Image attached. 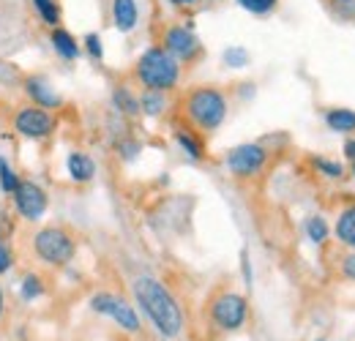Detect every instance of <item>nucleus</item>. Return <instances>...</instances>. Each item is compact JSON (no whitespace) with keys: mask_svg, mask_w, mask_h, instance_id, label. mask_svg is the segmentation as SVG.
Instances as JSON below:
<instances>
[{"mask_svg":"<svg viewBox=\"0 0 355 341\" xmlns=\"http://www.w3.org/2000/svg\"><path fill=\"white\" fill-rule=\"evenodd\" d=\"M90 308L96 311V314H104V317H110L115 325H121L126 333H139V317H137V311H134V306H129L123 298H118V295H112V292H96L93 298H90Z\"/></svg>","mask_w":355,"mask_h":341,"instance_id":"6","label":"nucleus"},{"mask_svg":"<svg viewBox=\"0 0 355 341\" xmlns=\"http://www.w3.org/2000/svg\"><path fill=\"white\" fill-rule=\"evenodd\" d=\"M164 49L175 58V60H191L200 55V42L189 28L173 25L164 30Z\"/></svg>","mask_w":355,"mask_h":341,"instance_id":"10","label":"nucleus"},{"mask_svg":"<svg viewBox=\"0 0 355 341\" xmlns=\"http://www.w3.org/2000/svg\"><path fill=\"white\" fill-rule=\"evenodd\" d=\"M19 295H22V300H28V303L39 300L44 295V279L39 273H25L22 276V284H19Z\"/></svg>","mask_w":355,"mask_h":341,"instance_id":"20","label":"nucleus"},{"mask_svg":"<svg viewBox=\"0 0 355 341\" xmlns=\"http://www.w3.org/2000/svg\"><path fill=\"white\" fill-rule=\"evenodd\" d=\"M25 93L36 107H44V110H58L63 104V98L55 93V87L42 77H28L25 80Z\"/></svg>","mask_w":355,"mask_h":341,"instance_id":"11","label":"nucleus"},{"mask_svg":"<svg viewBox=\"0 0 355 341\" xmlns=\"http://www.w3.org/2000/svg\"><path fill=\"white\" fill-rule=\"evenodd\" d=\"M11 197H14L17 213L22 216L25 221H39L46 213V205H49L46 191L39 183H33V180H19V186L14 189Z\"/></svg>","mask_w":355,"mask_h":341,"instance_id":"8","label":"nucleus"},{"mask_svg":"<svg viewBox=\"0 0 355 341\" xmlns=\"http://www.w3.org/2000/svg\"><path fill=\"white\" fill-rule=\"evenodd\" d=\"M33 252L42 262L52 265V268H60V265H69L74 259L77 243L63 227H44L33 238Z\"/></svg>","mask_w":355,"mask_h":341,"instance_id":"4","label":"nucleus"},{"mask_svg":"<svg viewBox=\"0 0 355 341\" xmlns=\"http://www.w3.org/2000/svg\"><path fill=\"white\" fill-rule=\"evenodd\" d=\"M66 170H69L74 183H90L93 175H96V164H93V159H90L88 153L74 150V153H69V159H66Z\"/></svg>","mask_w":355,"mask_h":341,"instance_id":"14","label":"nucleus"},{"mask_svg":"<svg viewBox=\"0 0 355 341\" xmlns=\"http://www.w3.org/2000/svg\"><path fill=\"white\" fill-rule=\"evenodd\" d=\"M175 142L180 145V150H183L189 159H194V161H202V159H205V145H202V139H200L194 131H189V128H175Z\"/></svg>","mask_w":355,"mask_h":341,"instance_id":"15","label":"nucleus"},{"mask_svg":"<svg viewBox=\"0 0 355 341\" xmlns=\"http://www.w3.org/2000/svg\"><path fill=\"white\" fill-rule=\"evenodd\" d=\"M241 270H243V279H246V284L252 287V262H249V252H246V249L241 252Z\"/></svg>","mask_w":355,"mask_h":341,"instance_id":"30","label":"nucleus"},{"mask_svg":"<svg viewBox=\"0 0 355 341\" xmlns=\"http://www.w3.org/2000/svg\"><path fill=\"white\" fill-rule=\"evenodd\" d=\"M325 123L331 131H339V134H350L355 131V112L353 110H331L325 115Z\"/></svg>","mask_w":355,"mask_h":341,"instance_id":"19","label":"nucleus"},{"mask_svg":"<svg viewBox=\"0 0 355 341\" xmlns=\"http://www.w3.org/2000/svg\"><path fill=\"white\" fill-rule=\"evenodd\" d=\"M227 170L232 172L235 177H254L266 170L268 164V150L260 142H246V145H238L227 153Z\"/></svg>","mask_w":355,"mask_h":341,"instance_id":"7","label":"nucleus"},{"mask_svg":"<svg viewBox=\"0 0 355 341\" xmlns=\"http://www.w3.org/2000/svg\"><path fill=\"white\" fill-rule=\"evenodd\" d=\"M336 238L339 243L355 249V205H350L347 211L339 213V221H336Z\"/></svg>","mask_w":355,"mask_h":341,"instance_id":"16","label":"nucleus"},{"mask_svg":"<svg viewBox=\"0 0 355 341\" xmlns=\"http://www.w3.org/2000/svg\"><path fill=\"white\" fill-rule=\"evenodd\" d=\"M175 6H191V3H197V0H173Z\"/></svg>","mask_w":355,"mask_h":341,"instance_id":"33","label":"nucleus"},{"mask_svg":"<svg viewBox=\"0 0 355 341\" xmlns=\"http://www.w3.org/2000/svg\"><path fill=\"white\" fill-rule=\"evenodd\" d=\"M11 265H14V254H11V252L3 246V241H0V276H3V273H8V270H11Z\"/></svg>","mask_w":355,"mask_h":341,"instance_id":"29","label":"nucleus"},{"mask_svg":"<svg viewBox=\"0 0 355 341\" xmlns=\"http://www.w3.org/2000/svg\"><path fill=\"white\" fill-rule=\"evenodd\" d=\"M342 273L355 281V254H347L345 259H342Z\"/></svg>","mask_w":355,"mask_h":341,"instance_id":"31","label":"nucleus"},{"mask_svg":"<svg viewBox=\"0 0 355 341\" xmlns=\"http://www.w3.org/2000/svg\"><path fill=\"white\" fill-rule=\"evenodd\" d=\"M112 22L121 33H132L139 22L137 0H112Z\"/></svg>","mask_w":355,"mask_h":341,"instance_id":"12","label":"nucleus"},{"mask_svg":"<svg viewBox=\"0 0 355 341\" xmlns=\"http://www.w3.org/2000/svg\"><path fill=\"white\" fill-rule=\"evenodd\" d=\"M85 49L93 60H101L104 58V46H101V36L98 33H88L85 36Z\"/></svg>","mask_w":355,"mask_h":341,"instance_id":"28","label":"nucleus"},{"mask_svg":"<svg viewBox=\"0 0 355 341\" xmlns=\"http://www.w3.org/2000/svg\"><path fill=\"white\" fill-rule=\"evenodd\" d=\"M183 112H186L189 123H194L200 131H216L227 121L230 104H227V96L219 87L200 85L186 96Z\"/></svg>","mask_w":355,"mask_h":341,"instance_id":"3","label":"nucleus"},{"mask_svg":"<svg viewBox=\"0 0 355 341\" xmlns=\"http://www.w3.org/2000/svg\"><path fill=\"white\" fill-rule=\"evenodd\" d=\"M238 6L252 11V14H268L276 6V0H238Z\"/></svg>","mask_w":355,"mask_h":341,"instance_id":"27","label":"nucleus"},{"mask_svg":"<svg viewBox=\"0 0 355 341\" xmlns=\"http://www.w3.org/2000/svg\"><path fill=\"white\" fill-rule=\"evenodd\" d=\"M345 153H347V159L355 161V139H347V142H345Z\"/></svg>","mask_w":355,"mask_h":341,"instance_id":"32","label":"nucleus"},{"mask_svg":"<svg viewBox=\"0 0 355 341\" xmlns=\"http://www.w3.org/2000/svg\"><path fill=\"white\" fill-rule=\"evenodd\" d=\"M222 60L227 69H246L249 66V49L246 46H227Z\"/></svg>","mask_w":355,"mask_h":341,"instance_id":"22","label":"nucleus"},{"mask_svg":"<svg viewBox=\"0 0 355 341\" xmlns=\"http://www.w3.org/2000/svg\"><path fill=\"white\" fill-rule=\"evenodd\" d=\"M3 308H6V303H3V290H0V320H3Z\"/></svg>","mask_w":355,"mask_h":341,"instance_id":"34","label":"nucleus"},{"mask_svg":"<svg viewBox=\"0 0 355 341\" xmlns=\"http://www.w3.org/2000/svg\"><path fill=\"white\" fill-rule=\"evenodd\" d=\"M353 175H355V164H353Z\"/></svg>","mask_w":355,"mask_h":341,"instance_id":"35","label":"nucleus"},{"mask_svg":"<svg viewBox=\"0 0 355 341\" xmlns=\"http://www.w3.org/2000/svg\"><path fill=\"white\" fill-rule=\"evenodd\" d=\"M134 298L142 306V311L148 314V320L153 322V328L164 336V339H178L183 331V311L178 306V300L170 295V290L153 279V276H139L134 281Z\"/></svg>","mask_w":355,"mask_h":341,"instance_id":"1","label":"nucleus"},{"mask_svg":"<svg viewBox=\"0 0 355 341\" xmlns=\"http://www.w3.org/2000/svg\"><path fill=\"white\" fill-rule=\"evenodd\" d=\"M314 167H317V170L322 172V175H328V177H334V180L345 175V170H342V164H336V161H328V159H320V156L314 159Z\"/></svg>","mask_w":355,"mask_h":341,"instance_id":"26","label":"nucleus"},{"mask_svg":"<svg viewBox=\"0 0 355 341\" xmlns=\"http://www.w3.org/2000/svg\"><path fill=\"white\" fill-rule=\"evenodd\" d=\"M211 320L214 325L224 331V333H232V331H241L249 320V300L238 292H222L216 295L211 303Z\"/></svg>","mask_w":355,"mask_h":341,"instance_id":"5","label":"nucleus"},{"mask_svg":"<svg viewBox=\"0 0 355 341\" xmlns=\"http://www.w3.org/2000/svg\"><path fill=\"white\" fill-rule=\"evenodd\" d=\"M134 74L145 90L167 93L180 82V60H175L164 46H150L139 55Z\"/></svg>","mask_w":355,"mask_h":341,"instance_id":"2","label":"nucleus"},{"mask_svg":"<svg viewBox=\"0 0 355 341\" xmlns=\"http://www.w3.org/2000/svg\"><path fill=\"white\" fill-rule=\"evenodd\" d=\"M17 186H19L17 172H14V167L0 156V189H3V194H14Z\"/></svg>","mask_w":355,"mask_h":341,"instance_id":"24","label":"nucleus"},{"mask_svg":"<svg viewBox=\"0 0 355 341\" xmlns=\"http://www.w3.org/2000/svg\"><path fill=\"white\" fill-rule=\"evenodd\" d=\"M49 44H52V49H55V55H60L63 60H77L80 58V44L77 39L66 30V28H52V33H49Z\"/></svg>","mask_w":355,"mask_h":341,"instance_id":"13","label":"nucleus"},{"mask_svg":"<svg viewBox=\"0 0 355 341\" xmlns=\"http://www.w3.org/2000/svg\"><path fill=\"white\" fill-rule=\"evenodd\" d=\"M14 128L25 139H46L55 131V118L46 112L44 107L28 104L14 115Z\"/></svg>","mask_w":355,"mask_h":341,"instance_id":"9","label":"nucleus"},{"mask_svg":"<svg viewBox=\"0 0 355 341\" xmlns=\"http://www.w3.org/2000/svg\"><path fill=\"white\" fill-rule=\"evenodd\" d=\"M325 3H328V8H331L334 17H339L345 22L355 19V0H325Z\"/></svg>","mask_w":355,"mask_h":341,"instance_id":"25","label":"nucleus"},{"mask_svg":"<svg viewBox=\"0 0 355 341\" xmlns=\"http://www.w3.org/2000/svg\"><path fill=\"white\" fill-rule=\"evenodd\" d=\"M306 235H309L311 243H317V246L328 241V224H325L322 216H311L309 221H306Z\"/></svg>","mask_w":355,"mask_h":341,"instance_id":"23","label":"nucleus"},{"mask_svg":"<svg viewBox=\"0 0 355 341\" xmlns=\"http://www.w3.org/2000/svg\"><path fill=\"white\" fill-rule=\"evenodd\" d=\"M112 104H115L118 112H123V115H129V118L139 115V98L132 96L129 87H123V85L115 87V90H112Z\"/></svg>","mask_w":355,"mask_h":341,"instance_id":"18","label":"nucleus"},{"mask_svg":"<svg viewBox=\"0 0 355 341\" xmlns=\"http://www.w3.org/2000/svg\"><path fill=\"white\" fill-rule=\"evenodd\" d=\"M164 110H167V98H164V93H159V90H145V93L139 96V112H142V115H148V118H159Z\"/></svg>","mask_w":355,"mask_h":341,"instance_id":"17","label":"nucleus"},{"mask_svg":"<svg viewBox=\"0 0 355 341\" xmlns=\"http://www.w3.org/2000/svg\"><path fill=\"white\" fill-rule=\"evenodd\" d=\"M33 8H36V14L42 17V22H44L46 28H58L60 25V6H58V0H33Z\"/></svg>","mask_w":355,"mask_h":341,"instance_id":"21","label":"nucleus"}]
</instances>
